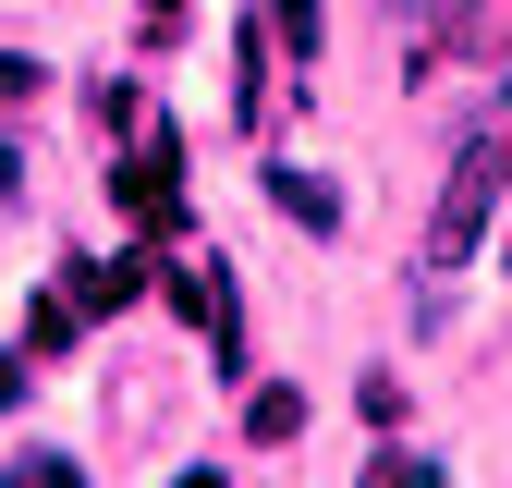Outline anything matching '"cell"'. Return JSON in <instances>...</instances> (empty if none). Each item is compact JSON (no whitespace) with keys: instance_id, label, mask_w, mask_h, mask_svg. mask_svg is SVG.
<instances>
[{"instance_id":"cell-1","label":"cell","mask_w":512,"mask_h":488,"mask_svg":"<svg viewBox=\"0 0 512 488\" xmlns=\"http://www.w3.org/2000/svg\"><path fill=\"white\" fill-rule=\"evenodd\" d=\"M110 196H122V220H147V232H171V244H196V232H183V147H171V122H147V147H122V159H110Z\"/></svg>"},{"instance_id":"cell-2","label":"cell","mask_w":512,"mask_h":488,"mask_svg":"<svg viewBox=\"0 0 512 488\" xmlns=\"http://www.w3.org/2000/svg\"><path fill=\"white\" fill-rule=\"evenodd\" d=\"M488 196H500V183L464 159V171H452V196H439V220H427V257H439V269H452V257H476V220H488Z\"/></svg>"},{"instance_id":"cell-3","label":"cell","mask_w":512,"mask_h":488,"mask_svg":"<svg viewBox=\"0 0 512 488\" xmlns=\"http://www.w3.org/2000/svg\"><path fill=\"white\" fill-rule=\"evenodd\" d=\"M135 281H147V257H74V269H61V293H74V318H110V305L135 293Z\"/></svg>"},{"instance_id":"cell-4","label":"cell","mask_w":512,"mask_h":488,"mask_svg":"<svg viewBox=\"0 0 512 488\" xmlns=\"http://www.w3.org/2000/svg\"><path fill=\"white\" fill-rule=\"evenodd\" d=\"M244 440H256V452H281V440H305V391H293V379H269V391L244 403Z\"/></svg>"},{"instance_id":"cell-5","label":"cell","mask_w":512,"mask_h":488,"mask_svg":"<svg viewBox=\"0 0 512 488\" xmlns=\"http://www.w3.org/2000/svg\"><path fill=\"white\" fill-rule=\"evenodd\" d=\"M269 196H281L305 232H342V183H317V171H269Z\"/></svg>"},{"instance_id":"cell-6","label":"cell","mask_w":512,"mask_h":488,"mask_svg":"<svg viewBox=\"0 0 512 488\" xmlns=\"http://www.w3.org/2000/svg\"><path fill=\"white\" fill-rule=\"evenodd\" d=\"M74 330H86V318H74V293H37V305H25V366L74 354Z\"/></svg>"},{"instance_id":"cell-7","label":"cell","mask_w":512,"mask_h":488,"mask_svg":"<svg viewBox=\"0 0 512 488\" xmlns=\"http://www.w3.org/2000/svg\"><path fill=\"white\" fill-rule=\"evenodd\" d=\"M464 159H476V171H488V183H500V196H512V110H500V122H488V135H476V147H464Z\"/></svg>"},{"instance_id":"cell-8","label":"cell","mask_w":512,"mask_h":488,"mask_svg":"<svg viewBox=\"0 0 512 488\" xmlns=\"http://www.w3.org/2000/svg\"><path fill=\"white\" fill-rule=\"evenodd\" d=\"M427 476H439L427 452H378V464H366V488H427Z\"/></svg>"},{"instance_id":"cell-9","label":"cell","mask_w":512,"mask_h":488,"mask_svg":"<svg viewBox=\"0 0 512 488\" xmlns=\"http://www.w3.org/2000/svg\"><path fill=\"white\" fill-rule=\"evenodd\" d=\"M49 74H37V61H13V49H0V98H37Z\"/></svg>"},{"instance_id":"cell-10","label":"cell","mask_w":512,"mask_h":488,"mask_svg":"<svg viewBox=\"0 0 512 488\" xmlns=\"http://www.w3.org/2000/svg\"><path fill=\"white\" fill-rule=\"evenodd\" d=\"M25 403V354H0V415H13Z\"/></svg>"},{"instance_id":"cell-11","label":"cell","mask_w":512,"mask_h":488,"mask_svg":"<svg viewBox=\"0 0 512 488\" xmlns=\"http://www.w3.org/2000/svg\"><path fill=\"white\" fill-rule=\"evenodd\" d=\"M171 25H183V0H147V37H171Z\"/></svg>"},{"instance_id":"cell-12","label":"cell","mask_w":512,"mask_h":488,"mask_svg":"<svg viewBox=\"0 0 512 488\" xmlns=\"http://www.w3.org/2000/svg\"><path fill=\"white\" fill-rule=\"evenodd\" d=\"M500 257H512V244H500Z\"/></svg>"}]
</instances>
